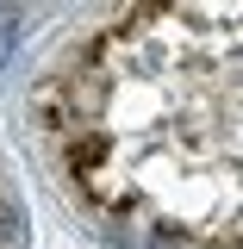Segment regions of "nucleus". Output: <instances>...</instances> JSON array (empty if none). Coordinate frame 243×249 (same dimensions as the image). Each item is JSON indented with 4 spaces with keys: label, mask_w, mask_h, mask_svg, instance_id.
<instances>
[{
    "label": "nucleus",
    "mask_w": 243,
    "mask_h": 249,
    "mask_svg": "<svg viewBox=\"0 0 243 249\" xmlns=\"http://www.w3.org/2000/svg\"><path fill=\"white\" fill-rule=\"evenodd\" d=\"M31 162L106 249H243V6H112L37 56Z\"/></svg>",
    "instance_id": "f257e3e1"
},
{
    "label": "nucleus",
    "mask_w": 243,
    "mask_h": 249,
    "mask_svg": "<svg viewBox=\"0 0 243 249\" xmlns=\"http://www.w3.org/2000/svg\"><path fill=\"white\" fill-rule=\"evenodd\" d=\"M31 187L19 175L13 150L0 143V249H31Z\"/></svg>",
    "instance_id": "f03ea898"
}]
</instances>
